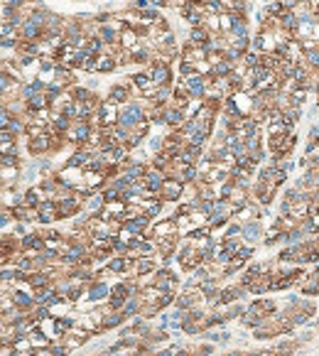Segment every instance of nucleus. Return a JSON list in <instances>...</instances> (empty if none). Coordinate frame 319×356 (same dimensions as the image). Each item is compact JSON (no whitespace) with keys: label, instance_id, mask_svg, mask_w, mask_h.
<instances>
[{"label":"nucleus","instance_id":"obj_1","mask_svg":"<svg viewBox=\"0 0 319 356\" xmlns=\"http://www.w3.org/2000/svg\"><path fill=\"white\" fill-rule=\"evenodd\" d=\"M140 121H142V108H140L138 103L128 106V108L121 113V125H123V128H133V125H138Z\"/></svg>","mask_w":319,"mask_h":356},{"label":"nucleus","instance_id":"obj_2","mask_svg":"<svg viewBox=\"0 0 319 356\" xmlns=\"http://www.w3.org/2000/svg\"><path fill=\"white\" fill-rule=\"evenodd\" d=\"M145 187H148V192H160L165 187V182H162V177L157 172H148L145 175Z\"/></svg>","mask_w":319,"mask_h":356},{"label":"nucleus","instance_id":"obj_4","mask_svg":"<svg viewBox=\"0 0 319 356\" xmlns=\"http://www.w3.org/2000/svg\"><path fill=\"white\" fill-rule=\"evenodd\" d=\"M153 81L160 84V86H165V84L169 81V69H167L165 64H157V67L153 69Z\"/></svg>","mask_w":319,"mask_h":356},{"label":"nucleus","instance_id":"obj_11","mask_svg":"<svg viewBox=\"0 0 319 356\" xmlns=\"http://www.w3.org/2000/svg\"><path fill=\"white\" fill-rule=\"evenodd\" d=\"M74 138H76V140H86V138H91V128H89V125H86V123H81V125H79V128H76V133H74Z\"/></svg>","mask_w":319,"mask_h":356},{"label":"nucleus","instance_id":"obj_13","mask_svg":"<svg viewBox=\"0 0 319 356\" xmlns=\"http://www.w3.org/2000/svg\"><path fill=\"white\" fill-rule=\"evenodd\" d=\"M27 98H30V106H32V108L44 106V96H42V94H27Z\"/></svg>","mask_w":319,"mask_h":356},{"label":"nucleus","instance_id":"obj_8","mask_svg":"<svg viewBox=\"0 0 319 356\" xmlns=\"http://www.w3.org/2000/svg\"><path fill=\"white\" fill-rule=\"evenodd\" d=\"M243 236H246L248 241H255V238L260 236V226H258V224H250V226H246V229H243Z\"/></svg>","mask_w":319,"mask_h":356},{"label":"nucleus","instance_id":"obj_14","mask_svg":"<svg viewBox=\"0 0 319 356\" xmlns=\"http://www.w3.org/2000/svg\"><path fill=\"white\" fill-rule=\"evenodd\" d=\"M307 62L312 67H319V49H307Z\"/></svg>","mask_w":319,"mask_h":356},{"label":"nucleus","instance_id":"obj_15","mask_svg":"<svg viewBox=\"0 0 319 356\" xmlns=\"http://www.w3.org/2000/svg\"><path fill=\"white\" fill-rule=\"evenodd\" d=\"M231 30H234V35H238V37L243 40V35H246V25H243L241 20H236V22L231 25Z\"/></svg>","mask_w":319,"mask_h":356},{"label":"nucleus","instance_id":"obj_5","mask_svg":"<svg viewBox=\"0 0 319 356\" xmlns=\"http://www.w3.org/2000/svg\"><path fill=\"white\" fill-rule=\"evenodd\" d=\"M165 194L169 197V199H180L182 197V182H175V179L165 182Z\"/></svg>","mask_w":319,"mask_h":356},{"label":"nucleus","instance_id":"obj_18","mask_svg":"<svg viewBox=\"0 0 319 356\" xmlns=\"http://www.w3.org/2000/svg\"><path fill=\"white\" fill-rule=\"evenodd\" d=\"M101 37H103V40H108V42H111L113 37H115V35H113V30H108V28H106V30H103V32H101Z\"/></svg>","mask_w":319,"mask_h":356},{"label":"nucleus","instance_id":"obj_17","mask_svg":"<svg viewBox=\"0 0 319 356\" xmlns=\"http://www.w3.org/2000/svg\"><path fill=\"white\" fill-rule=\"evenodd\" d=\"M123 44L125 47H133L135 44V35L133 32H123Z\"/></svg>","mask_w":319,"mask_h":356},{"label":"nucleus","instance_id":"obj_6","mask_svg":"<svg viewBox=\"0 0 319 356\" xmlns=\"http://www.w3.org/2000/svg\"><path fill=\"white\" fill-rule=\"evenodd\" d=\"M13 302L17 305V307H22V310L32 307V297H27L25 292H15V295H13Z\"/></svg>","mask_w":319,"mask_h":356},{"label":"nucleus","instance_id":"obj_9","mask_svg":"<svg viewBox=\"0 0 319 356\" xmlns=\"http://www.w3.org/2000/svg\"><path fill=\"white\" fill-rule=\"evenodd\" d=\"M165 121L169 125H180L182 123V111H167V113H165Z\"/></svg>","mask_w":319,"mask_h":356},{"label":"nucleus","instance_id":"obj_10","mask_svg":"<svg viewBox=\"0 0 319 356\" xmlns=\"http://www.w3.org/2000/svg\"><path fill=\"white\" fill-rule=\"evenodd\" d=\"M108 96H111V101H125V96H128V94H125L123 86H113Z\"/></svg>","mask_w":319,"mask_h":356},{"label":"nucleus","instance_id":"obj_7","mask_svg":"<svg viewBox=\"0 0 319 356\" xmlns=\"http://www.w3.org/2000/svg\"><path fill=\"white\" fill-rule=\"evenodd\" d=\"M106 292H108L106 285H94V288H89V300H101Z\"/></svg>","mask_w":319,"mask_h":356},{"label":"nucleus","instance_id":"obj_12","mask_svg":"<svg viewBox=\"0 0 319 356\" xmlns=\"http://www.w3.org/2000/svg\"><path fill=\"white\" fill-rule=\"evenodd\" d=\"M98 71H108V69H113V59L111 57H101L98 59V64H96Z\"/></svg>","mask_w":319,"mask_h":356},{"label":"nucleus","instance_id":"obj_16","mask_svg":"<svg viewBox=\"0 0 319 356\" xmlns=\"http://www.w3.org/2000/svg\"><path fill=\"white\" fill-rule=\"evenodd\" d=\"M201 40H207V35H204V30H194L192 32V44H199Z\"/></svg>","mask_w":319,"mask_h":356},{"label":"nucleus","instance_id":"obj_3","mask_svg":"<svg viewBox=\"0 0 319 356\" xmlns=\"http://www.w3.org/2000/svg\"><path fill=\"white\" fill-rule=\"evenodd\" d=\"M187 91H189V96H201L204 94V79L201 76L187 79Z\"/></svg>","mask_w":319,"mask_h":356}]
</instances>
